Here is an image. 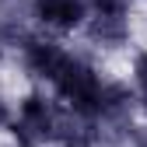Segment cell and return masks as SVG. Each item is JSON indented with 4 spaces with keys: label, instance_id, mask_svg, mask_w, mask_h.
<instances>
[{
    "label": "cell",
    "instance_id": "6da1fadb",
    "mask_svg": "<svg viewBox=\"0 0 147 147\" xmlns=\"http://www.w3.org/2000/svg\"><path fill=\"white\" fill-rule=\"evenodd\" d=\"M56 91L70 102L74 112H81V116H91V119H98V109H102V77L95 74V67L84 63L81 56H70L63 63V70L56 74Z\"/></svg>",
    "mask_w": 147,
    "mask_h": 147
},
{
    "label": "cell",
    "instance_id": "7a4b0ae2",
    "mask_svg": "<svg viewBox=\"0 0 147 147\" xmlns=\"http://www.w3.org/2000/svg\"><path fill=\"white\" fill-rule=\"evenodd\" d=\"M56 116H60V109L53 105L49 98L42 95H28L21 102V109H18V119H14V137L35 147V144H42V140H53V130H56Z\"/></svg>",
    "mask_w": 147,
    "mask_h": 147
},
{
    "label": "cell",
    "instance_id": "3957f363",
    "mask_svg": "<svg viewBox=\"0 0 147 147\" xmlns=\"http://www.w3.org/2000/svg\"><path fill=\"white\" fill-rule=\"evenodd\" d=\"M98 137H102L98 119L81 116V112H74V109H60L56 130H53V140L60 147H95Z\"/></svg>",
    "mask_w": 147,
    "mask_h": 147
},
{
    "label": "cell",
    "instance_id": "277c9868",
    "mask_svg": "<svg viewBox=\"0 0 147 147\" xmlns=\"http://www.w3.org/2000/svg\"><path fill=\"white\" fill-rule=\"evenodd\" d=\"M21 56H25L28 74H32V77H42V81H56V74H60L63 63L70 60L56 42H49V39H35V35L21 46Z\"/></svg>",
    "mask_w": 147,
    "mask_h": 147
},
{
    "label": "cell",
    "instance_id": "5b68a950",
    "mask_svg": "<svg viewBox=\"0 0 147 147\" xmlns=\"http://www.w3.org/2000/svg\"><path fill=\"white\" fill-rule=\"evenodd\" d=\"M88 4L84 0H35V18L42 25L56 28V32H70L77 28L84 18H88Z\"/></svg>",
    "mask_w": 147,
    "mask_h": 147
},
{
    "label": "cell",
    "instance_id": "8992f818",
    "mask_svg": "<svg viewBox=\"0 0 147 147\" xmlns=\"http://www.w3.org/2000/svg\"><path fill=\"white\" fill-rule=\"evenodd\" d=\"M130 25H126V11H91L88 21V39L98 46H123Z\"/></svg>",
    "mask_w": 147,
    "mask_h": 147
},
{
    "label": "cell",
    "instance_id": "52a82bcc",
    "mask_svg": "<svg viewBox=\"0 0 147 147\" xmlns=\"http://www.w3.org/2000/svg\"><path fill=\"white\" fill-rule=\"evenodd\" d=\"M133 74H137V84H140V91L147 95V53H140V56H137V63H133Z\"/></svg>",
    "mask_w": 147,
    "mask_h": 147
},
{
    "label": "cell",
    "instance_id": "ba28073f",
    "mask_svg": "<svg viewBox=\"0 0 147 147\" xmlns=\"http://www.w3.org/2000/svg\"><path fill=\"white\" fill-rule=\"evenodd\" d=\"M11 123V109H7V102L0 98V126H7Z\"/></svg>",
    "mask_w": 147,
    "mask_h": 147
},
{
    "label": "cell",
    "instance_id": "9c48e42d",
    "mask_svg": "<svg viewBox=\"0 0 147 147\" xmlns=\"http://www.w3.org/2000/svg\"><path fill=\"white\" fill-rule=\"evenodd\" d=\"M18 147H28V144H18Z\"/></svg>",
    "mask_w": 147,
    "mask_h": 147
}]
</instances>
